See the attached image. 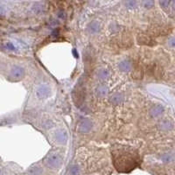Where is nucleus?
<instances>
[{"label":"nucleus","mask_w":175,"mask_h":175,"mask_svg":"<svg viewBox=\"0 0 175 175\" xmlns=\"http://www.w3.org/2000/svg\"><path fill=\"white\" fill-rule=\"evenodd\" d=\"M85 97H86V89L84 87L83 81H80L72 91V98L75 105L78 108L81 107L84 102Z\"/></svg>","instance_id":"nucleus-1"},{"label":"nucleus","mask_w":175,"mask_h":175,"mask_svg":"<svg viewBox=\"0 0 175 175\" xmlns=\"http://www.w3.org/2000/svg\"><path fill=\"white\" fill-rule=\"evenodd\" d=\"M84 64H85V71L88 74H90L93 69V65L95 63V54L93 52V49L89 47L86 49L84 55Z\"/></svg>","instance_id":"nucleus-2"},{"label":"nucleus","mask_w":175,"mask_h":175,"mask_svg":"<svg viewBox=\"0 0 175 175\" xmlns=\"http://www.w3.org/2000/svg\"><path fill=\"white\" fill-rule=\"evenodd\" d=\"M36 95L39 99H46L51 96V89L46 85H41L36 90Z\"/></svg>","instance_id":"nucleus-3"},{"label":"nucleus","mask_w":175,"mask_h":175,"mask_svg":"<svg viewBox=\"0 0 175 175\" xmlns=\"http://www.w3.org/2000/svg\"><path fill=\"white\" fill-rule=\"evenodd\" d=\"M92 127H93L92 122L89 119H84L80 123L78 130L81 132H89L91 131Z\"/></svg>","instance_id":"nucleus-4"},{"label":"nucleus","mask_w":175,"mask_h":175,"mask_svg":"<svg viewBox=\"0 0 175 175\" xmlns=\"http://www.w3.org/2000/svg\"><path fill=\"white\" fill-rule=\"evenodd\" d=\"M11 75H12V76L14 78V79H20V78L24 76V75H25V70H24V68H21V67L15 66V67H13V68H12Z\"/></svg>","instance_id":"nucleus-5"},{"label":"nucleus","mask_w":175,"mask_h":175,"mask_svg":"<svg viewBox=\"0 0 175 175\" xmlns=\"http://www.w3.org/2000/svg\"><path fill=\"white\" fill-rule=\"evenodd\" d=\"M137 43L139 45H146V46H152L154 44V42H152V40L148 38L147 36H145V35H138L137 38Z\"/></svg>","instance_id":"nucleus-6"},{"label":"nucleus","mask_w":175,"mask_h":175,"mask_svg":"<svg viewBox=\"0 0 175 175\" xmlns=\"http://www.w3.org/2000/svg\"><path fill=\"white\" fill-rule=\"evenodd\" d=\"M119 69L122 71V72H128L129 70H131V67H132V65H131V62L130 61V60H123V61H121L120 63H119Z\"/></svg>","instance_id":"nucleus-7"},{"label":"nucleus","mask_w":175,"mask_h":175,"mask_svg":"<svg viewBox=\"0 0 175 175\" xmlns=\"http://www.w3.org/2000/svg\"><path fill=\"white\" fill-rule=\"evenodd\" d=\"M164 112V108L161 105H156L154 107L152 108L150 110V115L152 117H156L160 116Z\"/></svg>","instance_id":"nucleus-8"},{"label":"nucleus","mask_w":175,"mask_h":175,"mask_svg":"<svg viewBox=\"0 0 175 175\" xmlns=\"http://www.w3.org/2000/svg\"><path fill=\"white\" fill-rule=\"evenodd\" d=\"M123 100H124L123 96V95H121V94H119V93L114 94V95H112V96L110 97V102H112V103H113V104H115V105H117V104H120L121 102H123Z\"/></svg>","instance_id":"nucleus-9"},{"label":"nucleus","mask_w":175,"mask_h":175,"mask_svg":"<svg viewBox=\"0 0 175 175\" xmlns=\"http://www.w3.org/2000/svg\"><path fill=\"white\" fill-rule=\"evenodd\" d=\"M88 31L90 33H97L100 31V24L97 21H92L88 26Z\"/></svg>","instance_id":"nucleus-10"},{"label":"nucleus","mask_w":175,"mask_h":175,"mask_svg":"<svg viewBox=\"0 0 175 175\" xmlns=\"http://www.w3.org/2000/svg\"><path fill=\"white\" fill-rule=\"evenodd\" d=\"M144 76V71H143V68L141 67H137V68H135L133 73H132V77L136 80H141Z\"/></svg>","instance_id":"nucleus-11"},{"label":"nucleus","mask_w":175,"mask_h":175,"mask_svg":"<svg viewBox=\"0 0 175 175\" xmlns=\"http://www.w3.org/2000/svg\"><path fill=\"white\" fill-rule=\"evenodd\" d=\"M149 69H150V73H151L152 75H153L155 77H158V76H160V74H161V71H160L161 69H160V68L158 67L155 64L150 66Z\"/></svg>","instance_id":"nucleus-12"},{"label":"nucleus","mask_w":175,"mask_h":175,"mask_svg":"<svg viewBox=\"0 0 175 175\" xmlns=\"http://www.w3.org/2000/svg\"><path fill=\"white\" fill-rule=\"evenodd\" d=\"M108 93V88L105 85H100L97 89V94L99 97H105Z\"/></svg>","instance_id":"nucleus-13"},{"label":"nucleus","mask_w":175,"mask_h":175,"mask_svg":"<svg viewBox=\"0 0 175 175\" xmlns=\"http://www.w3.org/2000/svg\"><path fill=\"white\" fill-rule=\"evenodd\" d=\"M159 126H160V129H162L163 131H169L170 129L173 128V124L169 121H162Z\"/></svg>","instance_id":"nucleus-14"},{"label":"nucleus","mask_w":175,"mask_h":175,"mask_svg":"<svg viewBox=\"0 0 175 175\" xmlns=\"http://www.w3.org/2000/svg\"><path fill=\"white\" fill-rule=\"evenodd\" d=\"M109 76V71L106 68H101L98 71V77L102 80H105L106 78Z\"/></svg>","instance_id":"nucleus-15"},{"label":"nucleus","mask_w":175,"mask_h":175,"mask_svg":"<svg viewBox=\"0 0 175 175\" xmlns=\"http://www.w3.org/2000/svg\"><path fill=\"white\" fill-rule=\"evenodd\" d=\"M56 138H57V140L60 141V142L66 141V139H67L66 132H64V131H59L58 133H57V135H56Z\"/></svg>","instance_id":"nucleus-16"},{"label":"nucleus","mask_w":175,"mask_h":175,"mask_svg":"<svg viewBox=\"0 0 175 175\" xmlns=\"http://www.w3.org/2000/svg\"><path fill=\"white\" fill-rule=\"evenodd\" d=\"M143 5L145 7V8H152L153 7L154 5V1L153 0H143Z\"/></svg>","instance_id":"nucleus-17"},{"label":"nucleus","mask_w":175,"mask_h":175,"mask_svg":"<svg viewBox=\"0 0 175 175\" xmlns=\"http://www.w3.org/2000/svg\"><path fill=\"white\" fill-rule=\"evenodd\" d=\"M126 6L129 9H134L137 6V1L136 0H128L126 3Z\"/></svg>","instance_id":"nucleus-18"},{"label":"nucleus","mask_w":175,"mask_h":175,"mask_svg":"<svg viewBox=\"0 0 175 175\" xmlns=\"http://www.w3.org/2000/svg\"><path fill=\"white\" fill-rule=\"evenodd\" d=\"M170 3H171V0H159V4L164 9H166L169 6Z\"/></svg>","instance_id":"nucleus-19"},{"label":"nucleus","mask_w":175,"mask_h":175,"mask_svg":"<svg viewBox=\"0 0 175 175\" xmlns=\"http://www.w3.org/2000/svg\"><path fill=\"white\" fill-rule=\"evenodd\" d=\"M5 48L8 49V50H10V51H15V50H16L15 46H14L12 43H11V42H7V43L5 44Z\"/></svg>","instance_id":"nucleus-20"},{"label":"nucleus","mask_w":175,"mask_h":175,"mask_svg":"<svg viewBox=\"0 0 175 175\" xmlns=\"http://www.w3.org/2000/svg\"><path fill=\"white\" fill-rule=\"evenodd\" d=\"M169 46H172V47H175V38H172V39H169V42H168Z\"/></svg>","instance_id":"nucleus-21"},{"label":"nucleus","mask_w":175,"mask_h":175,"mask_svg":"<svg viewBox=\"0 0 175 175\" xmlns=\"http://www.w3.org/2000/svg\"><path fill=\"white\" fill-rule=\"evenodd\" d=\"M0 175H2V171L0 170Z\"/></svg>","instance_id":"nucleus-22"}]
</instances>
